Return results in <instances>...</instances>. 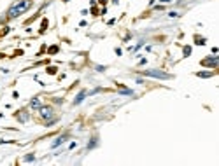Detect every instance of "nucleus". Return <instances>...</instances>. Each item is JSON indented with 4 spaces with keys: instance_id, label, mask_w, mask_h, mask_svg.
Instances as JSON below:
<instances>
[{
    "instance_id": "obj_4",
    "label": "nucleus",
    "mask_w": 219,
    "mask_h": 166,
    "mask_svg": "<svg viewBox=\"0 0 219 166\" xmlns=\"http://www.w3.org/2000/svg\"><path fill=\"white\" fill-rule=\"evenodd\" d=\"M217 63H219V56H210V58L202 59V65L203 67H210V68H216Z\"/></svg>"
},
{
    "instance_id": "obj_17",
    "label": "nucleus",
    "mask_w": 219,
    "mask_h": 166,
    "mask_svg": "<svg viewBox=\"0 0 219 166\" xmlns=\"http://www.w3.org/2000/svg\"><path fill=\"white\" fill-rule=\"evenodd\" d=\"M48 28V19H42V28H40V32H44Z\"/></svg>"
},
{
    "instance_id": "obj_1",
    "label": "nucleus",
    "mask_w": 219,
    "mask_h": 166,
    "mask_svg": "<svg viewBox=\"0 0 219 166\" xmlns=\"http://www.w3.org/2000/svg\"><path fill=\"white\" fill-rule=\"evenodd\" d=\"M32 7V0H18V2H14L11 7H9V18H18L21 14H25L28 9Z\"/></svg>"
},
{
    "instance_id": "obj_12",
    "label": "nucleus",
    "mask_w": 219,
    "mask_h": 166,
    "mask_svg": "<svg viewBox=\"0 0 219 166\" xmlns=\"http://www.w3.org/2000/svg\"><path fill=\"white\" fill-rule=\"evenodd\" d=\"M119 93H121V94H133V91H131V89H124V88H121Z\"/></svg>"
},
{
    "instance_id": "obj_2",
    "label": "nucleus",
    "mask_w": 219,
    "mask_h": 166,
    "mask_svg": "<svg viewBox=\"0 0 219 166\" xmlns=\"http://www.w3.org/2000/svg\"><path fill=\"white\" fill-rule=\"evenodd\" d=\"M142 74L147 77H156V79H172V75L163 70H142Z\"/></svg>"
},
{
    "instance_id": "obj_18",
    "label": "nucleus",
    "mask_w": 219,
    "mask_h": 166,
    "mask_svg": "<svg viewBox=\"0 0 219 166\" xmlns=\"http://www.w3.org/2000/svg\"><path fill=\"white\" fill-rule=\"evenodd\" d=\"M100 4H102V5H103V4H107V0H100Z\"/></svg>"
},
{
    "instance_id": "obj_16",
    "label": "nucleus",
    "mask_w": 219,
    "mask_h": 166,
    "mask_svg": "<svg viewBox=\"0 0 219 166\" xmlns=\"http://www.w3.org/2000/svg\"><path fill=\"white\" fill-rule=\"evenodd\" d=\"M189 54H191V47H189V46H186V47H184V56L188 58Z\"/></svg>"
},
{
    "instance_id": "obj_7",
    "label": "nucleus",
    "mask_w": 219,
    "mask_h": 166,
    "mask_svg": "<svg viewBox=\"0 0 219 166\" xmlns=\"http://www.w3.org/2000/svg\"><path fill=\"white\" fill-rule=\"evenodd\" d=\"M84 96H86V91H81V93H79V94L75 96V100H74V105H79V103H82Z\"/></svg>"
},
{
    "instance_id": "obj_5",
    "label": "nucleus",
    "mask_w": 219,
    "mask_h": 166,
    "mask_svg": "<svg viewBox=\"0 0 219 166\" xmlns=\"http://www.w3.org/2000/svg\"><path fill=\"white\" fill-rule=\"evenodd\" d=\"M65 140H67V135H61V136H58V138H56V140H54V142L51 143V147H53V149H56L58 145H61V143H63Z\"/></svg>"
},
{
    "instance_id": "obj_10",
    "label": "nucleus",
    "mask_w": 219,
    "mask_h": 166,
    "mask_svg": "<svg viewBox=\"0 0 219 166\" xmlns=\"http://www.w3.org/2000/svg\"><path fill=\"white\" fill-rule=\"evenodd\" d=\"M196 75H198V77H203V79H207V77H212V75H214V72H198Z\"/></svg>"
},
{
    "instance_id": "obj_19",
    "label": "nucleus",
    "mask_w": 219,
    "mask_h": 166,
    "mask_svg": "<svg viewBox=\"0 0 219 166\" xmlns=\"http://www.w3.org/2000/svg\"><path fill=\"white\" fill-rule=\"evenodd\" d=\"M161 2H163V4H168V2H170V0H161Z\"/></svg>"
},
{
    "instance_id": "obj_14",
    "label": "nucleus",
    "mask_w": 219,
    "mask_h": 166,
    "mask_svg": "<svg viewBox=\"0 0 219 166\" xmlns=\"http://www.w3.org/2000/svg\"><path fill=\"white\" fill-rule=\"evenodd\" d=\"M93 147H97V138H93L90 143H88V149H93Z\"/></svg>"
},
{
    "instance_id": "obj_8",
    "label": "nucleus",
    "mask_w": 219,
    "mask_h": 166,
    "mask_svg": "<svg viewBox=\"0 0 219 166\" xmlns=\"http://www.w3.org/2000/svg\"><path fill=\"white\" fill-rule=\"evenodd\" d=\"M28 117H30V115H28V112H25V110H21V114H18V119H19L21 122H27Z\"/></svg>"
},
{
    "instance_id": "obj_15",
    "label": "nucleus",
    "mask_w": 219,
    "mask_h": 166,
    "mask_svg": "<svg viewBox=\"0 0 219 166\" xmlns=\"http://www.w3.org/2000/svg\"><path fill=\"white\" fill-rule=\"evenodd\" d=\"M33 159H35L33 154H27V156H25V161H27V163H30V161H33Z\"/></svg>"
},
{
    "instance_id": "obj_13",
    "label": "nucleus",
    "mask_w": 219,
    "mask_h": 166,
    "mask_svg": "<svg viewBox=\"0 0 219 166\" xmlns=\"http://www.w3.org/2000/svg\"><path fill=\"white\" fill-rule=\"evenodd\" d=\"M56 70H58V68H56V67H49V68H48V70H46V72H48V74H49V75H54V74H56Z\"/></svg>"
},
{
    "instance_id": "obj_20",
    "label": "nucleus",
    "mask_w": 219,
    "mask_h": 166,
    "mask_svg": "<svg viewBox=\"0 0 219 166\" xmlns=\"http://www.w3.org/2000/svg\"><path fill=\"white\" fill-rule=\"evenodd\" d=\"M63 2H70V0H63Z\"/></svg>"
},
{
    "instance_id": "obj_9",
    "label": "nucleus",
    "mask_w": 219,
    "mask_h": 166,
    "mask_svg": "<svg viewBox=\"0 0 219 166\" xmlns=\"http://www.w3.org/2000/svg\"><path fill=\"white\" fill-rule=\"evenodd\" d=\"M195 40H196V44H198V46H203V44L207 42V38H203V37H198V35H195Z\"/></svg>"
},
{
    "instance_id": "obj_6",
    "label": "nucleus",
    "mask_w": 219,
    "mask_h": 166,
    "mask_svg": "<svg viewBox=\"0 0 219 166\" xmlns=\"http://www.w3.org/2000/svg\"><path fill=\"white\" fill-rule=\"evenodd\" d=\"M30 107H32L33 110H39V109L42 107V103H40V98H33V100L30 101Z\"/></svg>"
},
{
    "instance_id": "obj_3",
    "label": "nucleus",
    "mask_w": 219,
    "mask_h": 166,
    "mask_svg": "<svg viewBox=\"0 0 219 166\" xmlns=\"http://www.w3.org/2000/svg\"><path fill=\"white\" fill-rule=\"evenodd\" d=\"M39 115H40L44 121H49V119H53L54 110H53V107H49V105H42V107L39 109Z\"/></svg>"
},
{
    "instance_id": "obj_11",
    "label": "nucleus",
    "mask_w": 219,
    "mask_h": 166,
    "mask_svg": "<svg viewBox=\"0 0 219 166\" xmlns=\"http://www.w3.org/2000/svg\"><path fill=\"white\" fill-rule=\"evenodd\" d=\"M58 51H60V47H58V46H51V47L48 49V53H49V54H56Z\"/></svg>"
}]
</instances>
